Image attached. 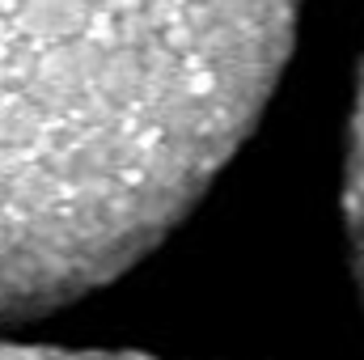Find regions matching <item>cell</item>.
Masks as SVG:
<instances>
[{
  "label": "cell",
  "mask_w": 364,
  "mask_h": 360,
  "mask_svg": "<svg viewBox=\"0 0 364 360\" xmlns=\"http://www.w3.org/2000/svg\"><path fill=\"white\" fill-rule=\"evenodd\" d=\"M301 0H0V318L149 255L255 127Z\"/></svg>",
  "instance_id": "6da1fadb"
},
{
  "label": "cell",
  "mask_w": 364,
  "mask_h": 360,
  "mask_svg": "<svg viewBox=\"0 0 364 360\" xmlns=\"http://www.w3.org/2000/svg\"><path fill=\"white\" fill-rule=\"evenodd\" d=\"M348 225L356 246V268L364 280V81L356 97V123H352V149H348Z\"/></svg>",
  "instance_id": "7a4b0ae2"
},
{
  "label": "cell",
  "mask_w": 364,
  "mask_h": 360,
  "mask_svg": "<svg viewBox=\"0 0 364 360\" xmlns=\"http://www.w3.org/2000/svg\"><path fill=\"white\" fill-rule=\"evenodd\" d=\"M0 360H144V356H106V352H64V348H0Z\"/></svg>",
  "instance_id": "3957f363"
}]
</instances>
